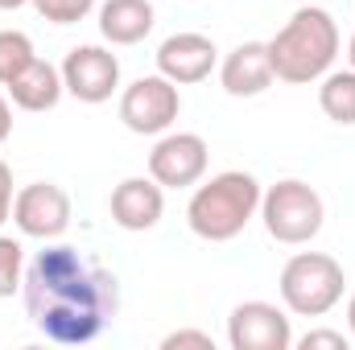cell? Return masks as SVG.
I'll use <instances>...</instances> for the list:
<instances>
[{"instance_id": "obj_1", "label": "cell", "mask_w": 355, "mask_h": 350, "mask_svg": "<svg viewBox=\"0 0 355 350\" xmlns=\"http://www.w3.org/2000/svg\"><path fill=\"white\" fill-rule=\"evenodd\" d=\"M21 293L37 334L58 347H87L120 313L116 276L71 243L37 252L25 268Z\"/></svg>"}, {"instance_id": "obj_2", "label": "cell", "mask_w": 355, "mask_h": 350, "mask_svg": "<svg viewBox=\"0 0 355 350\" xmlns=\"http://www.w3.org/2000/svg\"><path fill=\"white\" fill-rule=\"evenodd\" d=\"M272 75L281 83L306 87L318 83L339 58V25L327 8H297L272 37H268Z\"/></svg>"}, {"instance_id": "obj_3", "label": "cell", "mask_w": 355, "mask_h": 350, "mask_svg": "<svg viewBox=\"0 0 355 350\" xmlns=\"http://www.w3.org/2000/svg\"><path fill=\"white\" fill-rule=\"evenodd\" d=\"M261 181L244 169H227V174H215L211 181H202L194 194H190V206H186V223L198 239L207 243H227L236 239L261 210Z\"/></svg>"}, {"instance_id": "obj_4", "label": "cell", "mask_w": 355, "mask_h": 350, "mask_svg": "<svg viewBox=\"0 0 355 350\" xmlns=\"http://www.w3.org/2000/svg\"><path fill=\"white\" fill-rule=\"evenodd\" d=\"M281 301L297 317H327L347 288L343 264L327 252H297L293 260L281 268Z\"/></svg>"}, {"instance_id": "obj_5", "label": "cell", "mask_w": 355, "mask_h": 350, "mask_svg": "<svg viewBox=\"0 0 355 350\" xmlns=\"http://www.w3.org/2000/svg\"><path fill=\"white\" fill-rule=\"evenodd\" d=\"M261 219H265V231L277 243L297 248V243H310L322 231L327 206H322L314 185H306L297 177H285V181L268 185L261 194Z\"/></svg>"}, {"instance_id": "obj_6", "label": "cell", "mask_w": 355, "mask_h": 350, "mask_svg": "<svg viewBox=\"0 0 355 350\" xmlns=\"http://www.w3.org/2000/svg\"><path fill=\"white\" fill-rule=\"evenodd\" d=\"M178 111H182V95H178V83H170L166 75H145L120 95V120L137 136L170 132Z\"/></svg>"}, {"instance_id": "obj_7", "label": "cell", "mask_w": 355, "mask_h": 350, "mask_svg": "<svg viewBox=\"0 0 355 350\" xmlns=\"http://www.w3.org/2000/svg\"><path fill=\"white\" fill-rule=\"evenodd\" d=\"M12 223L29 239H46V243L62 239L67 227H71V198H67V190L54 185V181H33V185L17 190Z\"/></svg>"}, {"instance_id": "obj_8", "label": "cell", "mask_w": 355, "mask_h": 350, "mask_svg": "<svg viewBox=\"0 0 355 350\" xmlns=\"http://www.w3.org/2000/svg\"><path fill=\"white\" fill-rule=\"evenodd\" d=\"M207 161H211V149L198 132H166L149 153V177L162 190H186L202 181Z\"/></svg>"}, {"instance_id": "obj_9", "label": "cell", "mask_w": 355, "mask_h": 350, "mask_svg": "<svg viewBox=\"0 0 355 350\" xmlns=\"http://www.w3.org/2000/svg\"><path fill=\"white\" fill-rule=\"evenodd\" d=\"M62 83L79 103H107L120 87V58L103 46H75L62 62Z\"/></svg>"}, {"instance_id": "obj_10", "label": "cell", "mask_w": 355, "mask_h": 350, "mask_svg": "<svg viewBox=\"0 0 355 350\" xmlns=\"http://www.w3.org/2000/svg\"><path fill=\"white\" fill-rule=\"evenodd\" d=\"M227 347L232 350H289L293 330L285 309L268 301H244L227 317Z\"/></svg>"}, {"instance_id": "obj_11", "label": "cell", "mask_w": 355, "mask_h": 350, "mask_svg": "<svg viewBox=\"0 0 355 350\" xmlns=\"http://www.w3.org/2000/svg\"><path fill=\"white\" fill-rule=\"evenodd\" d=\"M215 62H219V50L207 33H174L157 46V75H166L178 87L211 79Z\"/></svg>"}, {"instance_id": "obj_12", "label": "cell", "mask_w": 355, "mask_h": 350, "mask_svg": "<svg viewBox=\"0 0 355 350\" xmlns=\"http://www.w3.org/2000/svg\"><path fill=\"white\" fill-rule=\"evenodd\" d=\"M166 214V190L153 177H124L112 190V223L124 231H153Z\"/></svg>"}, {"instance_id": "obj_13", "label": "cell", "mask_w": 355, "mask_h": 350, "mask_svg": "<svg viewBox=\"0 0 355 350\" xmlns=\"http://www.w3.org/2000/svg\"><path fill=\"white\" fill-rule=\"evenodd\" d=\"M219 83L232 99H252L265 95L277 75H272V58H268V42H244L236 46L223 62H219Z\"/></svg>"}, {"instance_id": "obj_14", "label": "cell", "mask_w": 355, "mask_h": 350, "mask_svg": "<svg viewBox=\"0 0 355 350\" xmlns=\"http://www.w3.org/2000/svg\"><path fill=\"white\" fill-rule=\"evenodd\" d=\"M4 91H8V99H12L21 111H54L58 99L67 95L62 66H54V62H46V58H33Z\"/></svg>"}, {"instance_id": "obj_15", "label": "cell", "mask_w": 355, "mask_h": 350, "mask_svg": "<svg viewBox=\"0 0 355 350\" xmlns=\"http://www.w3.org/2000/svg\"><path fill=\"white\" fill-rule=\"evenodd\" d=\"M153 4L149 0H103L99 4V33L112 46H137L153 33Z\"/></svg>"}, {"instance_id": "obj_16", "label": "cell", "mask_w": 355, "mask_h": 350, "mask_svg": "<svg viewBox=\"0 0 355 350\" xmlns=\"http://www.w3.org/2000/svg\"><path fill=\"white\" fill-rule=\"evenodd\" d=\"M318 107L335 124H355V71H327L318 79Z\"/></svg>"}, {"instance_id": "obj_17", "label": "cell", "mask_w": 355, "mask_h": 350, "mask_svg": "<svg viewBox=\"0 0 355 350\" xmlns=\"http://www.w3.org/2000/svg\"><path fill=\"white\" fill-rule=\"evenodd\" d=\"M33 58V42L21 29H0V87H8Z\"/></svg>"}, {"instance_id": "obj_18", "label": "cell", "mask_w": 355, "mask_h": 350, "mask_svg": "<svg viewBox=\"0 0 355 350\" xmlns=\"http://www.w3.org/2000/svg\"><path fill=\"white\" fill-rule=\"evenodd\" d=\"M25 280V248L12 235H0V297H12Z\"/></svg>"}, {"instance_id": "obj_19", "label": "cell", "mask_w": 355, "mask_h": 350, "mask_svg": "<svg viewBox=\"0 0 355 350\" xmlns=\"http://www.w3.org/2000/svg\"><path fill=\"white\" fill-rule=\"evenodd\" d=\"M29 4L46 21H54V25H79L91 8H95V0H29Z\"/></svg>"}, {"instance_id": "obj_20", "label": "cell", "mask_w": 355, "mask_h": 350, "mask_svg": "<svg viewBox=\"0 0 355 350\" xmlns=\"http://www.w3.org/2000/svg\"><path fill=\"white\" fill-rule=\"evenodd\" d=\"M297 347L302 350H347V334L343 330H306L302 338H297Z\"/></svg>"}, {"instance_id": "obj_21", "label": "cell", "mask_w": 355, "mask_h": 350, "mask_svg": "<svg viewBox=\"0 0 355 350\" xmlns=\"http://www.w3.org/2000/svg\"><path fill=\"white\" fill-rule=\"evenodd\" d=\"M182 347H198V350H215V338L202 330H174L162 338V350H182Z\"/></svg>"}, {"instance_id": "obj_22", "label": "cell", "mask_w": 355, "mask_h": 350, "mask_svg": "<svg viewBox=\"0 0 355 350\" xmlns=\"http://www.w3.org/2000/svg\"><path fill=\"white\" fill-rule=\"evenodd\" d=\"M12 198H17V194H12V169L0 161V227L12 219Z\"/></svg>"}, {"instance_id": "obj_23", "label": "cell", "mask_w": 355, "mask_h": 350, "mask_svg": "<svg viewBox=\"0 0 355 350\" xmlns=\"http://www.w3.org/2000/svg\"><path fill=\"white\" fill-rule=\"evenodd\" d=\"M12 136V107H8V99L0 95V145Z\"/></svg>"}, {"instance_id": "obj_24", "label": "cell", "mask_w": 355, "mask_h": 350, "mask_svg": "<svg viewBox=\"0 0 355 350\" xmlns=\"http://www.w3.org/2000/svg\"><path fill=\"white\" fill-rule=\"evenodd\" d=\"M347 326H352V338H355V293H352V301H347Z\"/></svg>"}, {"instance_id": "obj_25", "label": "cell", "mask_w": 355, "mask_h": 350, "mask_svg": "<svg viewBox=\"0 0 355 350\" xmlns=\"http://www.w3.org/2000/svg\"><path fill=\"white\" fill-rule=\"evenodd\" d=\"M21 4H29V0H0V8L8 12V8H21Z\"/></svg>"}, {"instance_id": "obj_26", "label": "cell", "mask_w": 355, "mask_h": 350, "mask_svg": "<svg viewBox=\"0 0 355 350\" xmlns=\"http://www.w3.org/2000/svg\"><path fill=\"white\" fill-rule=\"evenodd\" d=\"M347 62H352V71H355V33H352V46H347Z\"/></svg>"}]
</instances>
